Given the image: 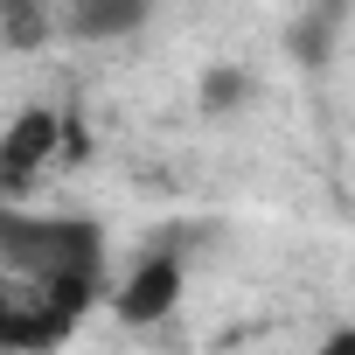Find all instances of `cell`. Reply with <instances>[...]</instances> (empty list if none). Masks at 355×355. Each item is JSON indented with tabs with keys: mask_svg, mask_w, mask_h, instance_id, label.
I'll use <instances>...</instances> for the list:
<instances>
[{
	"mask_svg": "<svg viewBox=\"0 0 355 355\" xmlns=\"http://www.w3.org/2000/svg\"><path fill=\"white\" fill-rule=\"evenodd\" d=\"M0 272L28 279L35 293L63 300L77 320L105 293V230L91 216H35V209H0Z\"/></svg>",
	"mask_w": 355,
	"mask_h": 355,
	"instance_id": "cell-1",
	"label": "cell"
},
{
	"mask_svg": "<svg viewBox=\"0 0 355 355\" xmlns=\"http://www.w3.org/2000/svg\"><path fill=\"white\" fill-rule=\"evenodd\" d=\"M0 35H8V42H35L42 35V8H8V15H0Z\"/></svg>",
	"mask_w": 355,
	"mask_h": 355,
	"instance_id": "cell-7",
	"label": "cell"
},
{
	"mask_svg": "<svg viewBox=\"0 0 355 355\" xmlns=\"http://www.w3.org/2000/svg\"><path fill=\"white\" fill-rule=\"evenodd\" d=\"M139 21H146L139 0H91V8H70V15H63V28H70L77 42H112V35H132Z\"/></svg>",
	"mask_w": 355,
	"mask_h": 355,
	"instance_id": "cell-5",
	"label": "cell"
},
{
	"mask_svg": "<svg viewBox=\"0 0 355 355\" xmlns=\"http://www.w3.org/2000/svg\"><path fill=\"white\" fill-rule=\"evenodd\" d=\"M313 355H355V334H348V327H334V334H327Z\"/></svg>",
	"mask_w": 355,
	"mask_h": 355,
	"instance_id": "cell-8",
	"label": "cell"
},
{
	"mask_svg": "<svg viewBox=\"0 0 355 355\" xmlns=\"http://www.w3.org/2000/svg\"><path fill=\"white\" fill-rule=\"evenodd\" d=\"M251 98V70H237V63H216L209 77H202V105L209 112H237Z\"/></svg>",
	"mask_w": 355,
	"mask_h": 355,
	"instance_id": "cell-6",
	"label": "cell"
},
{
	"mask_svg": "<svg viewBox=\"0 0 355 355\" xmlns=\"http://www.w3.org/2000/svg\"><path fill=\"white\" fill-rule=\"evenodd\" d=\"M77 334V313L49 293H35L28 279L0 272V355H49Z\"/></svg>",
	"mask_w": 355,
	"mask_h": 355,
	"instance_id": "cell-3",
	"label": "cell"
},
{
	"mask_svg": "<svg viewBox=\"0 0 355 355\" xmlns=\"http://www.w3.org/2000/svg\"><path fill=\"white\" fill-rule=\"evenodd\" d=\"M77 132L49 112V105H28L8 119V132H0V196H28L42 174L56 167V153L70 146Z\"/></svg>",
	"mask_w": 355,
	"mask_h": 355,
	"instance_id": "cell-4",
	"label": "cell"
},
{
	"mask_svg": "<svg viewBox=\"0 0 355 355\" xmlns=\"http://www.w3.org/2000/svg\"><path fill=\"white\" fill-rule=\"evenodd\" d=\"M182 293H189V258L174 251V244H153V251L132 258V272L112 286V313H119L125 327H160V320H174Z\"/></svg>",
	"mask_w": 355,
	"mask_h": 355,
	"instance_id": "cell-2",
	"label": "cell"
}]
</instances>
